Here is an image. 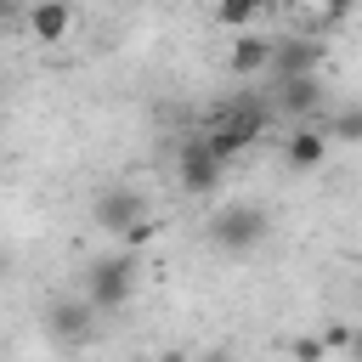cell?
Wrapping results in <instances>:
<instances>
[{
	"mask_svg": "<svg viewBox=\"0 0 362 362\" xmlns=\"http://www.w3.org/2000/svg\"><path fill=\"white\" fill-rule=\"evenodd\" d=\"M260 136H266V107H260V102H232V107H221V113L198 130V141H204L221 164H232L238 153H249Z\"/></svg>",
	"mask_w": 362,
	"mask_h": 362,
	"instance_id": "obj_1",
	"label": "cell"
},
{
	"mask_svg": "<svg viewBox=\"0 0 362 362\" xmlns=\"http://www.w3.org/2000/svg\"><path fill=\"white\" fill-rule=\"evenodd\" d=\"M136 272H141V260L136 255H102V260H90V277H85V305L90 311H119L130 294H136Z\"/></svg>",
	"mask_w": 362,
	"mask_h": 362,
	"instance_id": "obj_2",
	"label": "cell"
},
{
	"mask_svg": "<svg viewBox=\"0 0 362 362\" xmlns=\"http://www.w3.org/2000/svg\"><path fill=\"white\" fill-rule=\"evenodd\" d=\"M266 232H272V215H266L260 204H226V209L209 215V243L226 249V255H249V249H260Z\"/></svg>",
	"mask_w": 362,
	"mask_h": 362,
	"instance_id": "obj_3",
	"label": "cell"
},
{
	"mask_svg": "<svg viewBox=\"0 0 362 362\" xmlns=\"http://www.w3.org/2000/svg\"><path fill=\"white\" fill-rule=\"evenodd\" d=\"M136 221H147V198L136 187H102L90 198V226H102L107 238H124Z\"/></svg>",
	"mask_w": 362,
	"mask_h": 362,
	"instance_id": "obj_4",
	"label": "cell"
},
{
	"mask_svg": "<svg viewBox=\"0 0 362 362\" xmlns=\"http://www.w3.org/2000/svg\"><path fill=\"white\" fill-rule=\"evenodd\" d=\"M221 175H226V164H221L198 136H187V141H181V153H175V181H181V192L209 198V192L221 187Z\"/></svg>",
	"mask_w": 362,
	"mask_h": 362,
	"instance_id": "obj_5",
	"label": "cell"
},
{
	"mask_svg": "<svg viewBox=\"0 0 362 362\" xmlns=\"http://www.w3.org/2000/svg\"><path fill=\"white\" fill-rule=\"evenodd\" d=\"M45 334H51L57 345H68V351H74V345H85V339L96 334V311H90L79 294L51 300V305H45Z\"/></svg>",
	"mask_w": 362,
	"mask_h": 362,
	"instance_id": "obj_6",
	"label": "cell"
},
{
	"mask_svg": "<svg viewBox=\"0 0 362 362\" xmlns=\"http://www.w3.org/2000/svg\"><path fill=\"white\" fill-rule=\"evenodd\" d=\"M317 62H322V45L317 40H272V79L288 85V79H317Z\"/></svg>",
	"mask_w": 362,
	"mask_h": 362,
	"instance_id": "obj_7",
	"label": "cell"
},
{
	"mask_svg": "<svg viewBox=\"0 0 362 362\" xmlns=\"http://www.w3.org/2000/svg\"><path fill=\"white\" fill-rule=\"evenodd\" d=\"M23 23H28V34H34L40 45H62V40L74 34L79 11H74V6H62V0H40V6H28V11H23Z\"/></svg>",
	"mask_w": 362,
	"mask_h": 362,
	"instance_id": "obj_8",
	"label": "cell"
},
{
	"mask_svg": "<svg viewBox=\"0 0 362 362\" xmlns=\"http://www.w3.org/2000/svg\"><path fill=\"white\" fill-rule=\"evenodd\" d=\"M322 158H328L322 119H311V124H294V130L283 136V164H288V170H317Z\"/></svg>",
	"mask_w": 362,
	"mask_h": 362,
	"instance_id": "obj_9",
	"label": "cell"
},
{
	"mask_svg": "<svg viewBox=\"0 0 362 362\" xmlns=\"http://www.w3.org/2000/svg\"><path fill=\"white\" fill-rule=\"evenodd\" d=\"M226 68H232L238 79L266 74V68H272V40H260V34H238V40H232V51H226Z\"/></svg>",
	"mask_w": 362,
	"mask_h": 362,
	"instance_id": "obj_10",
	"label": "cell"
},
{
	"mask_svg": "<svg viewBox=\"0 0 362 362\" xmlns=\"http://www.w3.org/2000/svg\"><path fill=\"white\" fill-rule=\"evenodd\" d=\"M277 90H283V96H277L283 113H300V124L317 119V102H322V85H317V79H288V85H277Z\"/></svg>",
	"mask_w": 362,
	"mask_h": 362,
	"instance_id": "obj_11",
	"label": "cell"
},
{
	"mask_svg": "<svg viewBox=\"0 0 362 362\" xmlns=\"http://www.w3.org/2000/svg\"><path fill=\"white\" fill-rule=\"evenodd\" d=\"M266 11L255 6V0H232V6H215V23L221 28H249V23H260Z\"/></svg>",
	"mask_w": 362,
	"mask_h": 362,
	"instance_id": "obj_12",
	"label": "cell"
},
{
	"mask_svg": "<svg viewBox=\"0 0 362 362\" xmlns=\"http://www.w3.org/2000/svg\"><path fill=\"white\" fill-rule=\"evenodd\" d=\"M322 136H328V141H356V136H362V113H356V107H345L339 119H328V124H322Z\"/></svg>",
	"mask_w": 362,
	"mask_h": 362,
	"instance_id": "obj_13",
	"label": "cell"
},
{
	"mask_svg": "<svg viewBox=\"0 0 362 362\" xmlns=\"http://www.w3.org/2000/svg\"><path fill=\"white\" fill-rule=\"evenodd\" d=\"M153 238H158V221L147 215V221H136V226H130L119 243H124V255H136V249H141V243H153Z\"/></svg>",
	"mask_w": 362,
	"mask_h": 362,
	"instance_id": "obj_14",
	"label": "cell"
},
{
	"mask_svg": "<svg viewBox=\"0 0 362 362\" xmlns=\"http://www.w3.org/2000/svg\"><path fill=\"white\" fill-rule=\"evenodd\" d=\"M288 356H294V362H322V356H328V345H322V334H305V339H294V345H288Z\"/></svg>",
	"mask_w": 362,
	"mask_h": 362,
	"instance_id": "obj_15",
	"label": "cell"
},
{
	"mask_svg": "<svg viewBox=\"0 0 362 362\" xmlns=\"http://www.w3.org/2000/svg\"><path fill=\"white\" fill-rule=\"evenodd\" d=\"M192 362H226V356H215V351H209V356H192Z\"/></svg>",
	"mask_w": 362,
	"mask_h": 362,
	"instance_id": "obj_16",
	"label": "cell"
}]
</instances>
